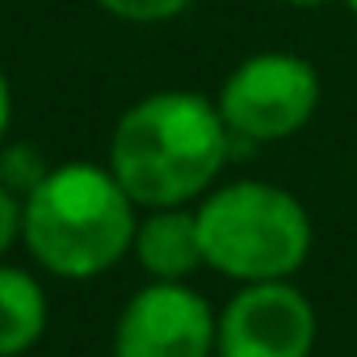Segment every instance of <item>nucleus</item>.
Here are the masks:
<instances>
[{"label":"nucleus","instance_id":"obj_1","mask_svg":"<svg viewBox=\"0 0 357 357\" xmlns=\"http://www.w3.org/2000/svg\"><path fill=\"white\" fill-rule=\"evenodd\" d=\"M231 143L219 101L190 89H160L122 109L105 164L135 206H190L219 185Z\"/></svg>","mask_w":357,"mask_h":357},{"label":"nucleus","instance_id":"obj_2","mask_svg":"<svg viewBox=\"0 0 357 357\" xmlns=\"http://www.w3.org/2000/svg\"><path fill=\"white\" fill-rule=\"evenodd\" d=\"M135 211V198L122 190L109 164H51L38 190L22 202V244L51 278L89 282L130 252L139 223Z\"/></svg>","mask_w":357,"mask_h":357},{"label":"nucleus","instance_id":"obj_3","mask_svg":"<svg viewBox=\"0 0 357 357\" xmlns=\"http://www.w3.org/2000/svg\"><path fill=\"white\" fill-rule=\"evenodd\" d=\"M206 269L248 286L294 278L311 257L307 206L273 181H227L194 206Z\"/></svg>","mask_w":357,"mask_h":357},{"label":"nucleus","instance_id":"obj_4","mask_svg":"<svg viewBox=\"0 0 357 357\" xmlns=\"http://www.w3.org/2000/svg\"><path fill=\"white\" fill-rule=\"evenodd\" d=\"M319 72L294 51H257L219 89V114L236 143H282L319 109Z\"/></svg>","mask_w":357,"mask_h":357},{"label":"nucleus","instance_id":"obj_5","mask_svg":"<svg viewBox=\"0 0 357 357\" xmlns=\"http://www.w3.org/2000/svg\"><path fill=\"white\" fill-rule=\"evenodd\" d=\"M219 315L190 282H147L114 324V357H215Z\"/></svg>","mask_w":357,"mask_h":357},{"label":"nucleus","instance_id":"obj_6","mask_svg":"<svg viewBox=\"0 0 357 357\" xmlns=\"http://www.w3.org/2000/svg\"><path fill=\"white\" fill-rule=\"evenodd\" d=\"M315 336V307L290 278L248 282L219 311L215 357H311Z\"/></svg>","mask_w":357,"mask_h":357},{"label":"nucleus","instance_id":"obj_7","mask_svg":"<svg viewBox=\"0 0 357 357\" xmlns=\"http://www.w3.org/2000/svg\"><path fill=\"white\" fill-rule=\"evenodd\" d=\"M130 257L151 282H190L206 257L198 240V215L194 206H155L135 223Z\"/></svg>","mask_w":357,"mask_h":357},{"label":"nucleus","instance_id":"obj_8","mask_svg":"<svg viewBox=\"0 0 357 357\" xmlns=\"http://www.w3.org/2000/svg\"><path fill=\"white\" fill-rule=\"evenodd\" d=\"M47 290L30 269L0 265V357L30 353L47 332Z\"/></svg>","mask_w":357,"mask_h":357},{"label":"nucleus","instance_id":"obj_9","mask_svg":"<svg viewBox=\"0 0 357 357\" xmlns=\"http://www.w3.org/2000/svg\"><path fill=\"white\" fill-rule=\"evenodd\" d=\"M51 172V164L43 160V151L34 143H0V181H5L13 194H26L38 190V181Z\"/></svg>","mask_w":357,"mask_h":357},{"label":"nucleus","instance_id":"obj_10","mask_svg":"<svg viewBox=\"0 0 357 357\" xmlns=\"http://www.w3.org/2000/svg\"><path fill=\"white\" fill-rule=\"evenodd\" d=\"M97 5L126 26H164L172 17H181L194 0H97Z\"/></svg>","mask_w":357,"mask_h":357},{"label":"nucleus","instance_id":"obj_11","mask_svg":"<svg viewBox=\"0 0 357 357\" xmlns=\"http://www.w3.org/2000/svg\"><path fill=\"white\" fill-rule=\"evenodd\" d=\"M22 240V194L0 181V257Z\"/></svg>","mask_w":357,"mask_h":357},{"label":"nucleus","instance_id":"obj_12","mask_svg":"<svg viewBox=\"0 0 357 357\" xmlns=\"http://www.w3.org/2000/svg\"><path fill=\"white\" fill-rule=\"evenodd\" d=\"M9 126H13V84H9L5 63H0V143L9 139Z\"/></svg>","mask_w":357,"mask_h":357},{"label":"nucleus","instance_id":"obj_13","mask_svg":"<svg viewBox=\"0 0 357 357\" xmlns=\"http://www.w3.org/2000/svg\"><path fill=\"white\" fill-rule=\"evenodd\" d=\"M282 5H294V9H315V5H324V0H282Z\"/></svg>","mask_w":357,"mask_h":357},{"label":"nucleus","instance_id":"obj_14","mask_svg":"<svg viewBox=\"0 0 357 357\" xmlns=\"http://www.w3.org/2000/svg\"><path fill=\"white\" fill-rule=\"evenodd\" d=\"M344 5H349V13H353V17H357V0H344Z\"/></svg>","mask_w":357,"mask_h":357}]
</instances>
